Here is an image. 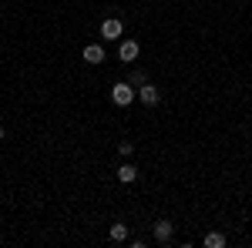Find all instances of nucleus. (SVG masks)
Listing matches in <instances>:
<instances>
[{"instance_id":"nucleus-1","label":"nucleus","mask_w":252,"mask_h":248,"mask_svg":"<svg viewBox=\"0 0 252 248\" xmlns=\"http://www.w3.org/2000/svg\"><path fill=\"white\" fill-rule=\"evenodd\" d=\"M135 97H138V91L131 87V84H128V81H125V84H115V87H111V101H115L118 108H128V104H131Z\"/></svg>"},{"instance_id":"nucleus-2","label":"nucleus","mask_w":252,"mask_h":248,"mask_svg":"<svg viewBox=\"0 0 252 248\" xmlns=\"http://www.w3.org/2000/svg\"><path fill=\"white\" fill-rule=\"evenodd\" d=\"M121 34H125V24H121L118 17H108L104 24H101V37L104 40H118Z\"/></svg>"},{"instance_id":"nucleus-3","label":"nucleus","mask_w":252,"mask_h":248,"mask_svg":"<svg viewBox=\"0 0 252 248\" xmlns=\"http://www.w3.org/2000/svg\"><path fill=\"white\" fill-rule=\"evenodd\" d=\"M138 97H141V104H148V108H155L158 101H161V94H158V87H155V84H148V81H145V84L138 87Z\"/></svg>"},{"instance_id":"nucleus-4","label":"nucleus","mask_w":252,"mask_h":248,"mask_svg":"<svg viewBox=\"0 0 252 248\" xmlns=\"http://www.w3.org/2000/svg\"><path fill=\"white\" fill-rule=\"evenodd\" d=\"M172 235H175V225L168 221V218H161V221H155V238L161 242V245H168V242H172Z\"/></svg>"},{"instance_id":"nucleus-5","label":"nucleus","mask_w":252,"mask_h":248,"mask_svg":"<svg viewBox=\"0 0 252 248\" xmlns=\"http://www.w3.org/2000/svg\"><path fill=\"white\" fill-rule=\"evenodd\" d=\"M118 57L125 60V64H131V60L138 57V44L135 40H121V44H118Z\"/></svg>"},{"instance_id":"nucleus-6","label":"nucleus","mask_w":252,"mask_h":248,"mask_svg":"<svg viewBox=\"0 0 252 248\" xmlns=\"http://www.w3.org/2000/svg\"><path fill=\"white\" fill-rule=\"evenodd\" d=\"M84 60H88V64H101V60H104V47H101V44H88V47H84Z\"/></svg>"},{"instance_id":"nucleus-7","label":"nucleus","mask_w":252,"mask_h":248,"mask_svg":"<svg viewBox=\"0 0 252 248\" xmlns=\"http://www.w3.org/2000/svg\"><path fill=\"white\" fill-rule=\"evenodd\" d=\"M135 178H138V168H135V165H121V168H118V181H125V185H131Z\"/></svg>"},{"instance_id":"nucleus-8","label":"nucleus","mask_w":252,"mask_h":248,"mask_svg":"<svg viewBox=\"0 0 252 248\" xmlns=\"http://www.w3.org/2000/svg\"><path fill=\"white\" fill-rule=\"evenodd\" d=\"M108 235H111V242H125V238H128V225H121V221H118V225H111Z\"/></svg>"},{"instance_id":"nucleus-9","label":"nucleus","mask_w":252,"mask_h":248,"mask_svg":"<svg viewBox=\"0 0 252 248\" xmlns=\"http://www.w3.org/2000/svg\"><path fill=\"white\" fill-rule=\"evenodd\" d=\"M222 245H225V235H219V231L205 235V248H222Z\"/></svg>"},{"instance_id":"nucleus-10","label":"nucleus","mask_w":252,"mask_h":248,"mask_svg":"<svg viewBox=\"0 0 252 248\" xmlns=\"http://www.w3.org/2000/svg\"><path fill=\"white\" fill-rule=\"evenodd\" d=\"M128 84H131V87H141V84H145V74H141V71H135V74L128 77Z\"/></svg>"},{"instance_id":"nucleus-11","label":"nucleus","mask_w":252,"mask_h":248,"mask_svg":"<svg viewBox=\"0 0 252 248\" xmlns=\"http://www.w3.org/2000/svg\"><path fill=\"white\" fill-rule=\"evenodd\" d=\"M118 151H121V154H131V151H135V144H131V141H121V144H118Z\"/></svg>"},{"instance_id":"nucleus-12","label":"nucleus","mask_w":252,"mask_h":248,"mask_svg":"<svg viewBox=\"0 0 252 248\" xmlns=\"http://www.w3.org/2000/svg\"><path fill=\"white\" fill-rule=\"evenodd\" d=\"M0 141H3V128H0Z\"/></svg>"}]
</instances>
